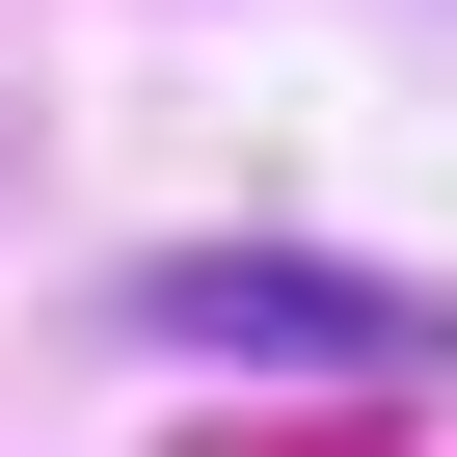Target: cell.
Listing matches in <instances>:
<instances>
[{"label": "cell", "mask_w": 457, "mask_h": 457, "mask_svg": "<svg viewBox=\"0 0 457 457\" xmlns=\"http://www.w3.org/2000/svg\"><path fill=\"white\" fill-rule=\"evenodd\" d=\"M135 350H243V377H430L457 323L403 270H296V243H162L135 270Z\"/></svg>", "instance_id": "cell-1"}]
</instances>
